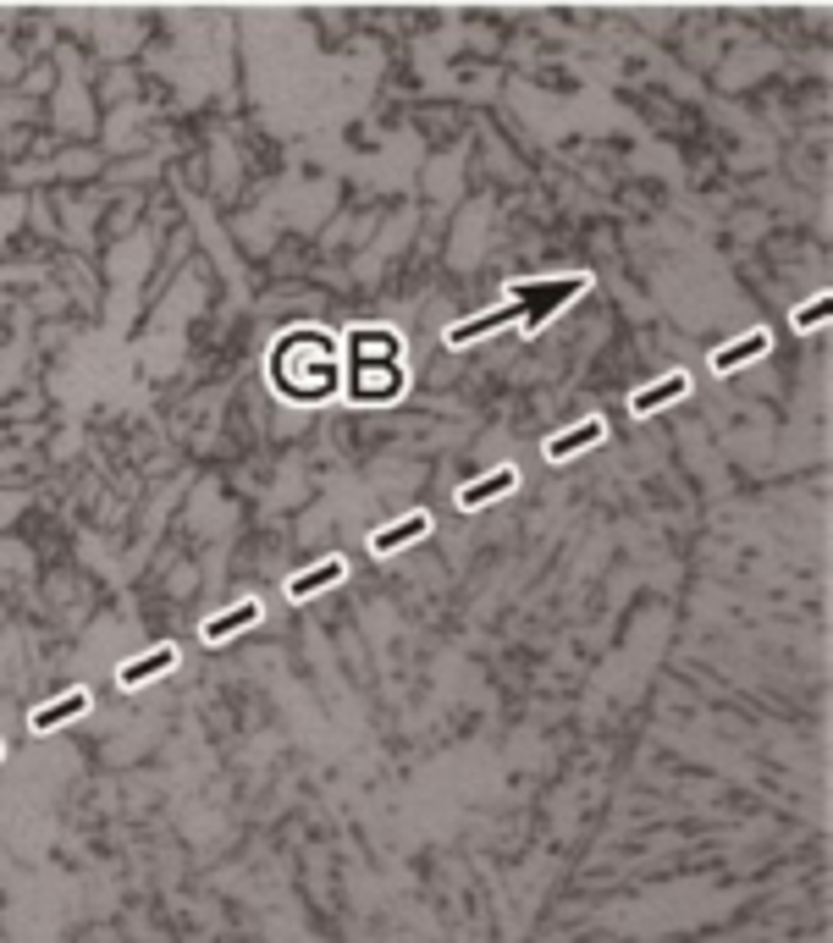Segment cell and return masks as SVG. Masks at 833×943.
Masks as SVG:
<instances>
[{"label": "cell", "mask_w": 833, "mask_h": 943, "mask_svg": "<svg viewBox=\"0 0 833 943\" xmlns=\"http://www.w3.org/2000/svg\"><path fill=\"white\" fill-rule=\"evenodd\" d=\"M684 392H690V375H679V370H673L668 381H652L646 392H635V403H630V409H635V414H652V409H663V403L684 398Z\"/></svg>", "instance_id": "cell-11"}, {"label": "cell", "mask_w": 833, "mask_h": 943, "mask_svg": "<svg viewBox=\"0 0 833 943\" xmlns=\"http://www.w3.org/2000/svg\"><path fill=\"white\" fill-rule=\"evenodd\" d=\"M171 662H177V645H155V651L122 662V668H117V684H122V690H139V684H150L155 673H167Z\"/></svg>", "instance_id": "cell-3"}, {"label": "cell", "mask_w": 833, "mask_h": 943, "mask_svg": "<svg viewBox=\"0 0 833 943\" xmlns=\"http://www.w3.org/2000/svg\"><path fill=\"white\" fill-rule=\"evenodd\" d=\"M78 712H89V690H67L61 701L39 706V712L28 718V729H33V734H50V729H61V723H67V718H78Z\"/></svg>", "instance_id": "cell-5"}, {"label": "cell", "mask_w": 833, "mask_h": 943, "mask_svg": "<svg viewBox=\"0 0 833 943\" xmlns=\"http://www.w3.org/2000/svg\"><path fill=\"white\" fill-rule=\"evenodd\" d=\"M425 530H431V513H409V519L375 530V535H370V552H375V558H392V552H403L409 541H420Z\"/></svg>", "instance_id": "cell-2"}, {"label": "cell", "mask_w": 833, "mask_h": 943, "mask_svg": "<svg viewBox=\"0 0 833 943\" xmlns=\"http://www.w3.org/2000/svg\"><path fill=\"white\" fill-rule=\"evenodd\" d=\"M585 282H591L585 271H580V277H558V282H513V288H508V299L519 304V320H524L530 331H541V325L563 310L569 299H580V293H585Z\"/></svg>", "instance_id": "cell-1"}, {"label": "cell", "mask_w": 833, "mask_h": 943, "mask_svg": "<svg viewBox=\"0 0 833 943\" xmlns=\"http://www.w3.org/2000/svg\"><path fill=\"white\" fill-rule=\"evenodd\" d=\"M260 619V602H238L232 613H215L210 624H204V645H221V640H232L238 629H249Z\"/></svg>", "instance_id": "cell-10"}, {"label": "cell", "mask_w": 833, "mask_h": 943, "mask_svg": "<svg viewBox=\"0 0 833 943\" xmlns=\"http://www.w3.org/2000/svg\"><path fill=\"white\" fill-rule=\"evenodd\" d=\"M762 353H767V331H751V337H740V342L717 348V353H712V370H717V375H729V370H740L745 359H762Z\"/></svg>", "instance_id": "cell-9"}, {"label": "cell", "mask_w": 833, "mask_h": 943, "mask_svg": "<svg viewBox=\"0 0 833 943\" xmlns=\"http://www.w3.org/2000/svg\"><path fill=\"white\" fill-rule=\"evenodd\" d=\"M519 320V304H502L492 314H475V320H459V325H448V348H470L475 337H486V331H502V325H513Z\"/></svg>", "instance_id": "cell-4"}, {"label": "cell", "mask_w": 833, "mask_h": 943, "mask_svg": "<svg viewBox=\"0 0 833 943\" xmlns=\"http://www.w3.org/2000/svg\"><path fill=\"white\" fill-rule=\"evenodd\" d=\"M513 485H519V474H513V470H508V464H502L498 474H486V480H475V485H464V491H459V508H464V513H475V508H486L492 496H508Z\"/></svg>", "instance_id": "cell-7"}, {"label": "cell", "mask_w": 833, "mask_h": 943, "mask_svg": "<svg viewBox=\"0 0 833 943\" xmlns=\"http://www.w3.org/2000/svg\"><path fill=\"white\" fill-rule=\"evenodd\" d=\"M342 574H348V563H342V558H327L321 569H304V574H293V580H288V602H310L315 591L337 585Z\"/></svg>", "instance_id": "cell-6"}, {"label": "cell", "mask_w": 833, "mask_h": 943, "mask_svg": "<svg viewBox=\"0 0 833 943\" xmlns=\"http://www.w3.org/2000/svg\"><path fill=\"white\" fill-rule=\"evenodd\" d=\"M829 310H833L829 293H823V299H812V310L795 314V331H812V325H823V320H829Z\"/></svg>", "instance_id": "cell-12"}, {"label": "cell", "mask_w": 833, "mask_h": 943, "mask_svg": "<svg viewBox=\"0 0 833 943\" xmlns=\"http://www.w3.org/2000/svg\"><path fill=\"white\" fill-rule=\"evenodd\" d=\"M602 437H608V425H602V420H585V425H574V431L552 437V442H546V459H552V464H563L569 453H580V448H596Z\"/></svg>", "instance_id": "cell-8"}]
</instances>
